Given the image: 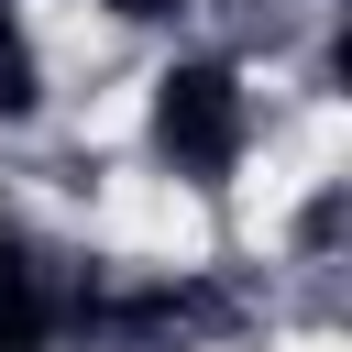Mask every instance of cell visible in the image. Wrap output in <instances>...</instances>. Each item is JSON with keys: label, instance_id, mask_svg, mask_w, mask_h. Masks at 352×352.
Wrapping results in <instances>:
<instances>
[{"label": "cell", "instance_id": "obj_1", "mask_svg": "<svg viewBox=\"0 0 352 352\" xmlns=\"http://www.w3.org/2000/svg\"><path fill=\"white\" fill-rule=\"evenodd\" d=\"M242 132H253V110H242V77L231 66H209V55H187V66H165L154 77V154L176 165V176H231L242 165Z\"/></svg>", "mask_w": 352, "mask_h": 352}, {"label": "cell", "instance_id": "obj_2", "mask_svg": "<svg viewBox=\"0 0 352 352\" xmlns=\"http://www.w3.org/2000/svg\"><path fill=\"white\" fill-rule=\"evenodd\" d=\"M0 352H44V275L11 231H0Z\"/></svg>", "mask_w": 352, "mask_h": 352}, {"label": "cell", "instance_id": "obj_3", "mask_svg": "<svg viewBox=\"0 0 352 352\" xmlns=\"http://www.w3.org/2000/svg\"><path fill=\"white\" fill-rule=\"evenodd\" d=\"M0 110H33V44L11 11H0Z\"/></svg>", "mask_w": 352, "mask_h": 352}, {"label": "cell", "instance_id": "obj_4", "mask_svg": "<svg viewBox=\"0 0 352 352\" xmlns=\"http://www.w3.org/2000/svg\"><path fill=\"white\" fill-rule=\"evenodd\" d=\"M110 11H121V22H165L176 0H110Z\"/></svg>", "mask_w": 352, "mask_h": 352}]
</instances>
